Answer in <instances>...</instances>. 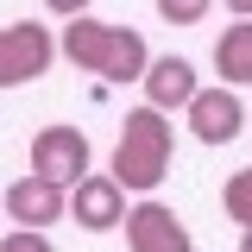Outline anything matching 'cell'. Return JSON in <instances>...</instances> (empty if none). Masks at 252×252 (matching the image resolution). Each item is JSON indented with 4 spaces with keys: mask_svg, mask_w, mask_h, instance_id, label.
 I'll use <instances>...</instances> for the list:
<instances>
[{
    "mask_svg": "<svg viewBox=\"0 0 252 252\" xmlns=\"http://www.w3.org/2000/svg\"><path fill=\"white\" fill-rule=\"evenodd\" d=\"M220 208H227V220H240V227H252V164L227 177V189H220Z\"/></svg>",
    "mask_w": 252,
    "mask_h": 252,
    "instance_id": "cell-11",
    "label": "cell"
},
{
    "mask_svg": "<svg viewBox=\"0 0 252 252\" xmlns=\"http://www.w3.org/2000/svg\"><path fill=\"white\" fill-rule=\"evenodd\" d=\"M215 69L227 76V89H252V19H240L215 38Z\"/></svg>",
    "mask_w": 252,
    "mask_h": 252,
    "instance_id": "cell-10",
    "label": "cell"
},
{
    "mask_svg": "<svg viewBox=\"0 0 252 252\" xmlns=\"http://www.w3.org/2000/svg\"><path fill=\"white\" fill-rule=\"evenodd\" d=\"M44 6H51V13H57V19H76V13H89L94 0H44Z\"/></svg>",
    "mask_w": 252,
    "mask_h": 252,
    "instance_id": "cell-14",
    "label": "cell"
},
{
    "mask_svg": "<svg viewBox=\"0 0 252 252\" xmlns=\"http://www.w3.org/2000/svg\"><path fill=\"white\" fill-rule=\"evenodd\" d=\"M89 164H94V152H89V132L82 126H38L32 132V170L38 177H51V183H76V177H89Z\"/></svg>",
    "mask_w": 252,
    "mask_h": 252,
    "instance_id": "cell-4",
    "label": "cell"
},
{
    "mask_svg": "<svg viewBox=\"0 0 252 252\" xmlns=\"http://www.w3.org/2000/svg\"><path fill=\"white\" fill-rule=\"evenodd\" d=\"M227 13H240V19H252V0H220Z\"/></svg>",
    "mask_w": 252,
    "mask_h": 252,
    "instance_id": "cell-15",
    "label": "cell"
},
{
    "mask_svg": "<svg viewBox=\"0 0 252 252\" xmlns=\"http://www.w3.org/2000/svg\"><path fill=\"white\" fill-rule=\"evenodd\" d=\"M51 63H57L51 26H32V19L0 26V89H26V82H38Z\"/></svg>",
    "mask_w": 252,
    "mask_h": 252,
    "instance_id": "cell-3",
    "label": "cell"
},
{
    "mask_svg": "<svg viewBox=\"0 0 252 252\" xmlns=\"http://www.w3.org/2000/svg\"><path fill=\"white\" fill-rule=\"evenodd\" d=\"M57 51L76 63V69L101 76V82H139L145 63H152L145 38H139L132 26H107V19H89V13H76V19L63 26Z\"/></svg>",
    "mask_w": 252,
    "mask_h": 252,
    "instance_id": "cell-1",
    "label": "cell"
},
{
    "mask_svg": "<svg viewBox=\"0 0 252 252\" xmlns=\"http://www.w3.org/2000/svg\"><path fill=\"white\" fill-rule=\"evenodd\" d=\"M69 215L82 233H114L126 220V189L114 177H76L69 183Z\"/></svg>",
    "mask_w": 252,
    "mask_h": 252,
    "instance_id": "cell-8",
    "label": "cell"
},
{
    "mask_svg": "<svg viewBox=\"0 0 252 252\" xmlns=\"http://www.w3.org/2000/svg\"><path fill=\"white\" fill-rule=\"evenodd\" d=\"M183 114H189V132L202 139V145H233L240 132H246V107H240V94L227 89H195L183 101Z\"/></svg>",
    "mask_w": 252,
    "mask_h": 252,
    "instance_id": "cell-5",
    "label": "cell"
},
{
    "mask_svg": "<svg viewBox=\"0 0 252 252\" xmlns=\"http://www.w3.org/2000/svg\"><path fill=\"white\" fill-rule=\"evenodd\" d=\"M170 152H177V132H170V114L164 107H132L120 120V139H114V183L120 189H139V195H152L164 177H170Z\"/></svg>",
    "mask_w": 252,
    "mask_h": 252,
    "instance_id": "cell-2",
    "label": "cell"
},
{
    "mask_svg": "<svg viewBox=\"0 0 252 252\" xmlns=\"http://www.w3.org/2000/svg\"><path fill=\"white\" fill-rule=\"evenodd\" d=\"M240 252H252V227H240Z\"/></svg>",
    "mask_w": 252,
    "mask_h": 252,
    "instance_id": "cell-16",
    "label": "cell"
},
{
    "mask_svg": "<svg viewBox=\"0 0 252 252\" xmlns=\"http://www.w3.org/2000/svg\"><path fill=\"white\" fill-rule=\"evenodd\" d=\"M208 6H215V0H158V13H164L170 26H195V19H208Z\"/></svg>",
    "mask_w": 252,
    "mask_h": 252,
    "instance_id": "cell-13",
    "label": "cell"
},
{
    "mask_svg": "<svg viewBox=\"0 0 252 252\" xmlns=\"http://www.w3.org/2000/svg\"><path fill=\"white\" fill-rule=\"evenodd\" d=\"M126 246L132 252H195L189 240V227L177 220V208H164V202H139V208H126Z\"/></svg>",
    "mask_w": 252,
    "mask_h": 252,
    "instance_id": "cell-7",
    "label": "cell"
},
{
    "mask_svg": "<svg viewBox=\"0 0 252 252\" xmlns=\"http://www.w3.org/2000/svg\"><path fill=\"white\" fill-rule=\"evenodd\" d=\"M0 208L13 215V227H57V220L69 215V189L32 170V177H19V183L0 195Z\"/></svg>",
    "mask_w": 252,
    "mask_h": 252,
    "instance_id": "cell-6",
    "label": "cell"
},
{
    "mask_svg": "<svg viewBox=\"0 0 252 252\" xmlns=\"http://www.w3.org/2000/svg\"><path fill=\"white\" fill-rule=\"evenodd\" d=\"M0 252H57V246H51L44 227H13V233L0 240Z\"/></svg>",
    "mask_w": 252,
    "mask_h": 252,
    "instance_id": "cell-12",
    "label": "cell"
},
{
    "mask_svg": "<svg viewBox=\"0 0 252 252\" xmlns=\"http://www.w3.org/2000/svg\"><path fill=\"white\" fill-rule=\"evenodd\" d=\"M139 82H145V101H152V107H164V114H170V107H183L189 94L202 89V82H195V69H189L183 57H152Z\"/></svg>",
    "mask_w": 252,
    "mask_h": 252,
    "instance_id": "cell-9",
    "label": "cell"
}]
</instances>
